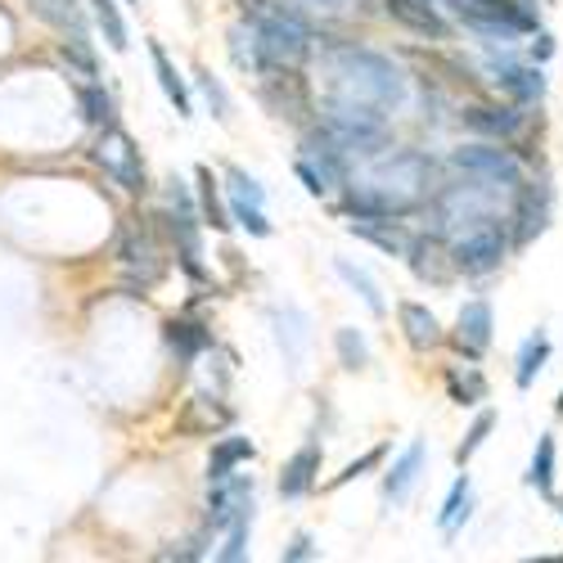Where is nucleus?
<instances>
[{
	"label": "nucleus",
	"instance_id": "obj_1",
	"mask_svg": "<svg viewBox=\"0 0 563 563\" xmlns=\"http://www.w3.org/2000/svg\"><path fill=\"white\" fill-rule=\"evenodd\" d=\"M429 163L419 154H388L384 163H374L369 180H361L347 195L352 217H406L424 203L429 190Z\"/></svg>",
	"mask_w": 563,
	"mask_h": 563
},
{
	"label": "nucleus",
	"instance_id": "obj_2",
	"mask_svg": "<svg viewBox=\"0 0 563 563\" xmlns=\"http://www.w3.org/2000/svg\"><path fill=\"white\" fill-rule=\"evenodd\" d=\"M334 77L343 86L347 100L361 104H379V109H397L406 100V77L393 59L374 55V51H339Z\"/></svg>",
	"mask_w": 563,
	"mask_h": 563
},
{
	"label": "nucleus",
	"instance_id": "obj_3",
	"mask_svg": "<svg viewBox=\"0 0 563 563\" xmlns=\"http://www.w3.org/2000/svg\"><path fill=\"white\" fill-rule=\"evenodd\" d=\"M505 225L500 221H487V225H474V230H460L451 240V266L464 271V275H492L500 262H505Z\"/></svg>",
	"mask_w": 563,
	"mask_h": 563
},
{
	"label": "nucleus",
	"instance_id": "obj_4",
	"mask_svg": "<svg viewBox=\"0 0 563 563\" xmlns=\"http://www.w3.org/2000/svg\"><path fill=\"white\" fill-rule=\"evenodd\" d=\"M451 167H460L464 176H483V180L509 185V190L523 185V163L509 150H496V145H464V150L451 154Z\"/></svg>",
	"mask_w": 563,
	"mask_h": 563
},
{
	"label": "nucleus",
	"instance_id": "obj_5",
	"mask_svg": "<svg viewBox=\"0 0 563 563\" xmlns=\"http://www.w3.org/2000/svg\"><path fill=\"white\" fill-rule=\"evenodd\" d=\"M257 64L266 68V64H298L302 55H307V27L302 23H294V19H262L257 23Z\"/></svg>",
	"mask_w": 563,
	"mask_h": 563
},
{
	"label": "nucleus",
	"instance_id": "obj_6",
	"mask_svg": "<svg viewBox=\"0 0 563 563\" xmlns=\"http://www.w3.org/2000/svg\"><path fill=\"white\" fill-rule=\"evenodd\" d=\"M96 158H100V167L122 185V190H145V167H140V150L131 145V135L126 131H118V126H104V135H100V145H96Z\"/></svg>",
	"mask_w": 563,
	"mask_h": 563
},
{
	"label": "nucleus",
	"instance_id": "obj_7",
	"mask_svg": "<svg viewBox=\"0 0 563 563\" xmlns=\"http://www.w3.org/2000/svg\"><path fill=\"white\" fill-rule=\"evenodd\" d=\"M212 492H208V523L221 532V528H230L234 519H240L244 509H253V478H217V483H208Z\"/></svg>",
	"mask_w": 563,
	"mask_h": 563
},
{
	"label": "nucleus",
	"instance_id": "obj_8",
	"mask_svg": "<svg viewBox=\"0 0 563 563\" xmlns=\"http://www.w3.org/2000/svg\"><path fill=\"white\" fill-rule=\"evenodd\" d=\"M492 330H496L492 307L487 302H464L460 307V320H455V347L464 356H483L492 347Z\"/></svg>",
	"mask_w": 563,
	"mask_h": 563
},
{
	"label": "nucleus",
	"instance_id": "obj_9",
	"mask_svg": "<svg viewBox=\"0 0 563 563\" xmlns=\"http://www.w3.org/2000/svg\"><path fill=\"white\" fill-rule=\"evenodd\" d=\"M384 10H388L393 23L419 32V36H433V41H446L451 36L446 19L433 10V0H384Z\"/></svg>",
	"mask_w": 563,
	"mask_h": 563
},
{
	"label": "nucleus",
	"instance_id": "obj_10",
	"mask_svg": "<svg viewBox=\"0 0 563 563\" xmlns=\"http://www.w3.org/2000/svg\"><path fill=\"white\" fill-rule=\"evenodd\" d=\"M352 234H361V240H369V244H379L393 257H410L415 253V240H410L401 225H393V217H356L352 221Z\"/></svg>",
	"mask_w": 563,
	"mask_h": 563
},
{
	"label": "nucleus",
	"instance_id": "obj_11",
	"mask_svg": "<svg viewBox=\"0 0 563 563\" xmlns=\"http://www.w3.org/2000/svg\"><path fill=\"white\" fill-rule=\"evenodd\" d=\"M397 316H401V330H406V339H410V347H438L442 343V324H438V316L429 311V307H419V302H401L397 307Z\"/></svg>",
	"mask_w": 563,
	"mask_h": 563
},
{
	"label": "nucleus",
	"instance_id": "obj_12",
	"mask_svg": "<svg viewBox=\"0 0 563 563\" xmlns=\"http://www.w3.org/2000/svg\"><path fill=\"white\" fill-rule=\"evenodd\" d=\"M419 468H424V442H410V446L401 451V460L388 468L384 496H388V500H406L410 487H415V478H419Z\"/></svg>",
	"mask_w": 563,
	"mask_h": 563
},
{
	"label": "nucleus",
	"instance_id": "obj_13",
	"mask_svg": "<svg viewBox=\"0 0 563 563\" xmlns=\"http://www.w3.org/2000/svg\"><path fill=\"white\" fill-rule=\"evenodd\" d=\"M316 468H320V446H302L289 464H285V474H279V496H302L311 483H316Z\"/></svg>",
	"mask_w": 563,
	"mask_h": 563
},
{
	"label": "nucleus",
	"instance_id": "obj_14",
	"mask_svg": "<svg viewBox=\"0 0 563 563\" xmlns=\"http://www.w3.org/2000/svg\"><path fill=\"white\" fill-rule=\"evenodd\" d=\"M150 59H154V73H158V81H163V90H167V100L176 104V113L180 118H190L195 109H190V90H185V77L172 68V59H167V51L158 41H150Z\"/></svg>",
	"mask_w": 563,
	"mask_h": 563
},
{
	"label": "nucleus",
	"instance_id": "obj_15",
	"mask_svg": "<svg viewBox=\"0 0 563 563\" xmlns=\"http://www.w3.org/2000/svg\"><path fill=\"white\" fill-rule=\"evenodd\" d=\"M496 86L505 90V96H509L514 104H532V100H541V96H545V77H541L537 68H500Z\"/></svg>",
	"mask_w": 563,
	"mask_h": 563
},
{
	"label": "nucleus",
	"instance_id": "obj_16",
	"mask_svg": "<svg viewBox=\"0 0 563 563\" xmlns=\"http://www.w3.org/2000/svg\"><path fill=\"white\" fill-rule=\"evenodd\" d=\"M545 361H550V339L537 330V334L523 343V352H519V365H514V384H519V388H532V384H537V374L545 369Z\"/></svg>",
	"mask_w": 563,
	"mask_h": 563
},
{
	"label": "nucleus",
	"instance_id": "obj_17",
	"mask_svg": "<svg viewBox=\"0 0 563 563\" xmlns=\"http://www.w3.org/2000/svg\"><path fill=\"white\" fill-rule=\"evenodd\" d=\"M334 271L347 279V289H352V294H361V302H365L374 316H384V298H379V285H374V279H369L361 266H352L347 257H334Z\"/></svg>",
	"mask_w": 563,
	"mask_h": 563
},
{
	"label": "nucleus",
	"instance_id": "obj_18",
	"mask_svg": "<svg viewBox=\"0 0 563 563\" xmlns=\"http://www.w3.org/2000/svg\"><path fill=\"white\" fill-rule=\"evenodd\" d=\"M464 122L474 126V131H487V135H514L523 126V118L514 113V109H468Z\"/></svg>",
	"mask_w": 563,
	"mask_h": 563
},
{
	"label": "nucleus",
	"instance_id": "obj_19",
	"mask_svg": "<svg viewBox=\"0 0 563 563\" xmlns=\"http://www.w3.org/2000/svg\"><path fill=\"white\" fill-rule=\"evenodd\" d=\"M240 460H253V442L249 438H225L217 451H212V468H208V483L217 478H230V468Z\"/></svg>",
	"mask_w": 563,
	"mask_h": 563
},
{
	"label": "nucleus",
	"instance_id": "obj_20",
	"mask_svg": "<svg viewBox=\"0 0 563 563\" xmlns=\"http://www.w3.org/2000/svg\"><path fill=\"white\" fill-rule=\"evenodd\" d=\"M528 487H537L541 496L554 492V438H541V442H537L532 464H528Z\"/></svg>",
	"mask_w": 563,
	"mask_h": 563
},
{
	"label": "nucleus",
	"instance_id": "obj_21",
	"mask_svg": "<svg viewBox=\"0 0 563 563\" xmlns=\"http://www.w3.org/2000/svg\"><path fill=\"white\" fill-rule=\"evenodd\" d=\"M468 519V478L460 474L455 478V487H451V496L442 500V514H438V528L446 532V537H455V528Z\"/></svg>",
	"mask_w": 563,
	"mask_h": 563
},
{
	"label": "nucleus",
	"instance_id": "obj_22",
	"mask_svg": "<svg viewBox=\"0 0 563 563\" xmlns=\"http://www.w3.org/2000/svg\"><path fill=\"white\" fill-rule=\"evenodd\" d=\"M32 10L55 23V27H68V32H81V5L77 0H32Z\"/></svg>",
	"mask_w": 563,
	"mask_h": 563
},
{
	"label": "nucleus",
	"instance_id": "obj_23",
	"mask_svg": "<svg viewBox=\"0 0 563 563\" xmlns=\"http://www.w3.org/2000/svg\"><path fill=\"white\" fill-rule=\"evenodd\" d=\"M96 5V23H100V32H104V41L113 45V51H126V23H122V14H118V5L113 0H90Z\"/></svg>",
	"mask_w": 563,
	"mask_h": 563
},
{
	"label": "nucleus",
	"instance_id": "obj_24",
	"mask_svg": "<svg viewBox=\"0 0 563 563\" xmlns=\"http://www.w3.org/2000/svg\"><path fill=\"white\" fill-rule=\"evenodd\" d=\"M230 217L240 221L249 234H257V240H262V234H271V221H266V208H262V203H249V199L234 195V199H230Z\"/></svg>",
	"mask_w": 563,
	"mask_h": 563
},
{
	"label": "nucleus",
	"instance_id": "obj_25",
	"mask_svg": "<svg viewBox=\"0 0 563 563\" xmlns=\"http://www.w3.org/2000/svg\"><path fill=\"white\" fill-rule=\"evenodd\" d=\"M334 347H339V361H343L347 369H361V365L369 361V347H365V339L352 330V324H343V330L334 334Z\"/></svg>",
	"mask_w": 563,
	"mask_h": 563
},
{
	"label": "nucleus",
	"instance_id": "obj_26",
	"mask_svg": "<svg viewBox=\"0 0 563 563\" xmlns=\"http://www.w3.org/2000/svg\"><path fill=\"white\" fill-rule=\"evenodd\" d=\"M492 429H496V415H492V410H483V415L474 419V429L464 433V442L455 446V460H460V464H468V460H474V455H478V446L487 442V433H492Z\"/></svg>",
	"mask_w": 563,
	"mask_h": 563
},
{
	"label": "nucleus",
	"instance_id": "obj_27",
	"mask_svg": "<svg viewBox=\"0 0 563 563\" xmlns=\"http://www.w3.org/2000/svg\"><path fill=\"white\" fill-rule=\"evenodd\" d=\"M81 109H86V122H96V126H113V100L104 96L100 86H86V90H81Z\"/></svg>",
	"mask_w": 563,
	"mask_h": 563
},
{
	"label": "nucleus",
	"instance_id": "obj_28",
	"mask_svg": "<svg viewBox=\"0 0 563 563\" xmlns=\"http://www.w3.org/2000/svg\"><path fill=\"white\" fill-rule=\"evenodd\" d=\"M249 528H253V509H244L240 519L230 523V541H225V550H221L225 563H240V559L249 554Z\"/></svg>",
	"mask_w": 563,
	"mask_h": 563
},
{
	"label": "nucleus",
	"instance_id": "obj_29",
	"mask_svg": "<svg viewBox=\"0 0 563 563\" xmlns=\"http://www.w3.org/2000/svg\"><path fill=\"white\" fill-rule=\"evenodd\" d=\"M199 199H203V217H208L217 230H225V225H230V217H225V208H221V199H217V180H212V172H208V167L199 172Z\"/></svg>",
	"mask_w": 563,
	"mask_h": 563
},
{
	"label": "nucleus",
	"instance_id": "obj_30",
	"mask_svg": "<svg viewBox=\"0 0 563 563\" xmlns=\"http://www.w3.org/2000/svg\"><path fill=\"white\" fill-rule=\"evenodd\" d=\"M167 343L172 347H180L185 356H195L208 339H203V330H199V324H167Z\"/></svg>",
	"mask_w": 563,
	"mask_h": 563
},
{
	"label": "nucleus",
	"instance_id": "obj_31",
	"mask_svg": "<svg viewBox=\"0 0 563 563\" xmlns=\"http://www.w3.org/2000/svg\"><path fill=\"white\" fill-rule=\"evenodd\" d=\"M59 55H64L68 64H77L86 77H96V59H90V51L81 45V32H73V41H64V45H59Z\"/></svg>",
	"mask_w": 563,
	"mask_h": 563
},
{
	"label": "nucleus",
	"instance_id": "obj_32",
	"mask_svg": "<svg viewBox=\"0 0 563 563\" xmlns=\"http://www.w3.org/2000/svg\"><path fill=\"white\" fill-rule=\"evenodd\" d=\"M379 460H384V446H374V451H365L361 460H352V464L343 468V474H339V478H334L330 487H343V483H352V478H361V474H365V468H374V464H379Z\"/></svg>",
	"mask_w": 563,
	"mask_h": 563
},
{
	"label": "nucleus",
	"instance_id": "obj_33",
	"mask_svg": "<svg viewBox=\"0 0 563 563\" xmlns=\"http://www.w3.org/2000/svg\"><path fill=\"white\" fill-rule=\"evenodd\" d=\"M230 190L240 195V199H249V203H266V195H262V185L253 180V176H244V172H230Z\"/></svg>",
	"mask_w": 563,
	"mask_h": 563
},
{
	"label": "nucleus",
	"instance_id": "obj_34",
	"mask_svg": "<svg viewBox=\"0 0 563 563\" xmlns=\"http://www.w3.org/2000/svg\"><path fill=\"white\" fill-rule=\"evenodd\" d=\"M298 176L307 180V190H311V195H324V190H330V176H324V172H316L311 163H298Z\"/></svg>",
	"mask_w": 563,
	"mask_h": 563
},
{
	"label": "nucleus",
	"instance_id": "obj_35",
	"mask_svg": "<svg viewBox=\"0 0 563 563\" xmlns=\"http://www.w3.org/2000/svg\"><path fill=\"white\" fill-rule=\"evenodd\" d=\"M203 96H208V104L217 109V118H225V90L212 81V73H203Z\"/></svg>",
	"mask_w": 563,
	"mask_h": 563
},
{
	"label": "nucleus",
	"instance_id": "obj_36",
	"mask_svg": "<svg viewBox=\"0 0 563 563\" xmlns=\"http://www.w3.org/2000/svg\"><path fill=\"white\" fill-rule=\"evenodd\" d=\"M311 554H316V550H311V537H294V545L279 554V559H285V563H302V559H311Z\"/></svg>",
	"mask_w": 563,
	"mask_h": 563
},
{
	"label": "nucleus",
	"instance_id": "obj_37",
	"mask_svg": "<svg viewBox=\"0 0 563 563\" xmlns=\"http://www.w3.org/2000/svg\"><path fill=\"white\" fill-rule=\"evenodd\" d=\"M316 5H320V10H343L347 0H316Z\"/></svg>",
	"mask_w": 563,
	"mask_h": 563
},
{
	"label": "nucleus",
	"instance_id": "obj_38",
	"mask_svg": "<svg viewBox=\"0 0 563 563\" xmlns=\"http://www.w3.org/2000/svg\"><path fill=\"white\" fill-rule=\"evenodd\" d=\"M559 514H563V505H559Z\"/></svg>",
	"mask_w": 563,
	"mask_h": 563
}]
</instances>
